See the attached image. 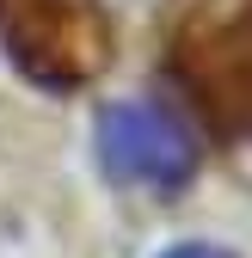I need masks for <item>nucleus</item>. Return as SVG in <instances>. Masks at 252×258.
I'll return each mask as SVG.
<instances>
[{"mask_svg": "<svg viewBox=\"0 0 252 258\" xmlns=\"http://www.w3.org/2000/svg\"><path fill=\"white\" fill-rule=\"evenodd\" d=\"M166 258H234V252H222V246H172Z\"/></svg>", "mask_w": 252, "mask_h": 258, "instance_id": "nucleus-4", "label": "nucleus"}, {"mask_svg": "<svg viewBox=\"0 0 252 258\" xmlns=\"http://www.w3.org/2000/svg\"><path fill=\"white\" fill-rule=\"evenodd\" d=\"M172 74L222 136H252V0H197L172 37Z\"/></svg>", "mask_w": 252, "mask_h": 258, "instance_id": "nucleus-1", "label": "nucleus"}, {"mask_svg": "<svg viewBox=\"0 0 252 258\" xmlns=\"http://www.w3.org/2000/svg\"><path fill=\"white\" fill-rule=\"evenodd\" d=\"M99 166L117 184H136V190H184L197 178V142L166 105H148V99H123L99 111Z\"/></svg>", "mask_w": 252, "mask_h": 258, "instance_id": "nucleus-3", "label": "nucleus"}, {"mask_svg": "<svg viewBox=\"0 0 252 258\" xmlns=\"http://www.w3.org/2000/svg\"><path fill=\"white\" fill-rule=\"evenodd\" d=\"M0 49L25 80L74 92L105 68L111 19L99 0H0Z\"/></svg>", "mask_w": 252, "mask_h": 258, "instance_id": "nucleus-2", "label": "nucleus"}]
</instances>
